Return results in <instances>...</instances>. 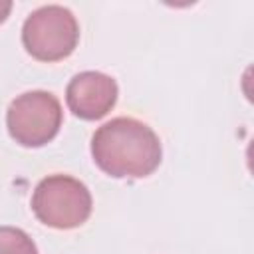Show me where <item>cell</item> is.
I'll list each match as a JSON object with an SVG mask.
<instances>
[{
  "mask_svg": "<svg viewBox=\"0 0 254 254\" xmlns=\"http://www.w3.org/2000/svg\"><path fill=\"white\" fill-rule=\"evenodd\" d=\"M10 10H12V2L10 0H0V24L10 16Z\"/></svg>",
  "mask_w": 254,
  "mask_h": 254,
  "instance_id": "7",
  "label": "cell"
},
{
  "mask_svg": "<svg viewBox=\"0 0 254 254\" xmlns=\"http://www.w3.org/2000/svg\"><path fill=\"white\" fill-rule=\"evenodd\" d=\"M93 208L89 189L69 175H48L38 183L32 194V210L36 218L58 230L81 226Z\"/></svg>",
  "mask_w": 254,
  "mask_h": 254,
  "instance_id": "2",
  "label": "cell"
},
{
  "mask_svg": "<svg viewBox=\"0 0 254 254\" xmlns=\"http://www.w3.org/2000/svg\"><path fill=\"white\" fill-rule=\"evenodd\" d=\"M119 95L117 81L101 71H81L73 75L65 89V101L69 111L85 121L105 117Z\"/></svg>",
  "mask_w": 254,
  "mask_h": 254,
  "instance_id": "5",
  "label": "cell"
},
{
  "mask_svg": "<svg viewBox=\"0 0 254 254\" xmlns=\"http://www.w3.org/2000/svg\"><path fill=\"white\" fill-rule=\"evenodd\" d=\"M64 111L60 99L44 89H34L12 99L6 111L10 137L22 147H44L60 131Z\"/></svg>",
  "mask_w": 254,
  "mask_h": 254,
  "instance_id": "4",
  "label": "cell"
},
{
  "mask_svg": "<svg viewBox=\"0 0 254 254\" xmlns=\"http://www.w3.org/2000/svg\"><path fill=\"white\" fill-rule=\"evenodd\" d=\"M95 165L115 179H143L155 173L163 159L157 133L133 117H113L91 137Z\"/></svg>",
  "mask_w": 254,
  "mask_h": 254,
  "instance_id": "1",
  "label": "cell"
},
{
  "mask_svg": "<svg viewBox=\"0 0 254 254\" xmlns=\"http://www.w3.org/2000/svg\"><path fill=\"white\" fill-rule=\"evenodd\" d=\"M79 42V24L71 10L48 4L34 10L22 26V44L38 62H60L73 54Z\"/></svg>",
  "mask_w": 254,
  "mask_h": 254,
  "instance_id": "3",
  "label": "cell"
},
{
  "mask_svg": "<svg viewBox=\"0 0 254 254\" xmlns=\"http://www.w3.org/2000/svg\"><path fill=\"white\" fill-rule=\"evenodd\" d=\"M0 254H38V248L22 228L0 226Z\"/></svg>",
  "mask_w": 254,
  "mask_h": 254,
  "instance_id": "6",
  "label": "cell"
}]
</instances>
